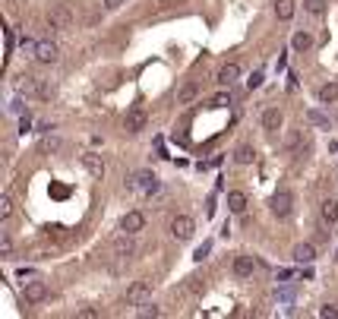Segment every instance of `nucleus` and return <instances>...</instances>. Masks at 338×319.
<instances>
[{
	"mask_svg": "<svg viewBox=\"0 0 338 319\" xmlns=\"http://www.w3.org/2000/svg\"><path fill=\"white\" fill-rule=\"evenodd\" d=\"M228 104H231V95H228V92H218V95H212L209 108H228Z\"/></svg>",
	"mask_w": 338,
	"mask_h": 319,
	"instance_id": "nucleus-25",
	"label": "nucleus"
},
{
	"mask_svg": "<svg viewBox=\"0 0 338 319\" xmlns=\"http://www.w3.org/2000/svg\"><path fill=\"white\" fill-rule=\"evenodd\" d=\"M149 300H152V281H133L126 288V303L130 306H143Z\"/></svg>",
	"mask_w": 338,
	"mask_h": 319,
	"instance_id": "nucleus-2",
	"label": "nucleus"
},
{
	"mask_svg": "<svg viewBox=\"0 0 338 319\" xmlns=\"http://www.w3.org/2000/svg\"><path fill=\"white\" fill-rule=\"evenodd\" d=\"M158 177L152 174V171H136L133 177H126V190H130V193H136V196H155L158 193Z\"/></svg>",
	"mask_w": 338,
	"mask_h": 319,
	"instance_id": "nucleus-1",
	"label": "nucleus"
},
{
	"mask_svg": "<svg viewBox=\"0 0 338 319\" xmlns=\"http://www.w3.org/2000/svg\"><path fill=\"white\" fill-rule=\"evenodd\" d=\"M209 250H212V243H209V240H206L202 246H196V253H193V259H196V263H202V259L209 256Z\"/></svg>",
	"mask_w": 338,
	"mask_h": 319,
	"instance_id": "nucleus-29",
	"label": "nucleus"
},
{
	"mask_svg": "<svg viewBox=\"0 0 338 319\" xmlns=\"http://www.w3.org/2000/svg\"><path fill=\"white\" fill-rule=\"evenodd\" d=\"M253 158H256V149H253V146H240V149L234 152V161H237V164H250Z\"/></svg>",
	"mask_w": 338,
	"mask_h": 319,
	"instance_id": "nucleus-22",
	"label": "nucleus"
},
{
	"mask_svg": "<svg viewBox=\"0 0 338 319\" xmlns=\"http://www.w3.org/2000/svg\"><path fill=\"white\" fill-rule=\"evenodd\" d=\"M161 4H165V7H171V4H177V0H161Z\"/></svg>",
	"mask_w": 338,
	"mask_h": 319,
	"instance_id": "nucleus-40",
	"label": "nucleus"
},
{
	"mask_svg": "<svg viewBox=\"0 0 338 319\" xmlns=\"http://www.w3.org/2000/svg\"><path fill=\"white\" fill-rule=\"evenodd\" d=\"M253 272H256V259L253 256H237L234 259V275L237 278H250Z\"/></svg>",
	"mask_w": 338,
	"mask_h": 319,
	"instance_id": "nucleus-12",
	"label": "nucleus"
},
{
	"mask_svg": "<svg viewBox=\"0 0 338 319\" xmlns=\"http://www.w3.org/2000/svg\"><path fill=\"white\" fill-rule=\"evenodd\" d=\"M307 120H310L313 126H319V130H329V117H325L322 111H316V108L307 111Z\"/></svg>",
	"mask_w": 338,
	"mask_h": 319,
	"instance_id": "nucleus-23",
	"label": "nucleus"
},
{
	"mask_svg": "<svg viewBox=\"0 0 338 319\" xmlns=\"http://www.w3.org/2000/svg\"><path fill=\"white\" fill-rule=\"evenodd\" d=\"M10 111H13V114H22V98H16L13 104H10Z\"/></svg>",
	"mask_w": 338,
	"mask_h": 319,
	"instance_id": "nucleus-37",
	"label": "nucleus"
},
{
	"mask_svg": "<svg viewBox=\"0 0 338 319\" xmlns=\"http://www.w3.org/2000/svg\"><path fill=\"white\" fill-rule=\"evenodd\" d=\"M291 149H300V133H291Z\"/></svg>",
	"mask_w": 338,
	"mask_h": 319,
	"instance_id": "nucleus-38",
	"label": "nucleus"
},
{
	"mask_svg": "<svg viewBox=\"0 0 338 319\" xmlns=\"http://www.w3.org/2000/svg\"><path fill=\"white\" fill-rule=\"evenodd\" d=\"M146 111L143 108H130L126 111V117H123V126H126V133H143L146 130Z\"/></svg>",
	"mask_w": 338,
	"mask_h": 319,
	"instance_id": "nucleus-7",
	"label": "nucleus"
},
{
	"mask_svg": "<svg viewBox=\"0 0 338 319\" xmlns=\"http://www.w3.org/2000/svg\"><path fill=\"white\" fill-rule=\"evenodd\" d=\"M146 228V215L143 212H126V215L120 218V231L123 234H139Z\"/></svg>",
	"mask_w": 338,
	"mask_h": 319,
	"instance_id": "nucleus-9",
	"label": "nucleus"
},
{
	"mask_svg": "<svg viewBox=\"0 0 338 319\" xmlns=\"http://www.w3.org/2000/svg\"><path fill=\"white\" fill-rule=\"evenodd\" d=\"M48 26L57 29V32H66L70 26H73V13H70V7H63V4L51 7L48 10Z\"/></svg>",
	"mask_w": 338,
	"mask_h": 319,
	"instance_id": "nucleus-3",
	"label": "nucleus"
},
{
	"mask_svg": "<svg viewBox=\"0 0 338 319\" xmlns=\"http://www.w3.org/2000/svg\"><path fill=\"white\" fill-rule=\"evenodd\" d=\"M291 48H294L297 54H304L313 48V35L310 32H294V38H291Z\"/></svg>",
	"mask_w": 338,
	"mask_h": 319,
	"instance_id": "nucleus-19",
	"label": "nucleus"
},
{
	"mask_svg": "<svg viewBox=\"0 0 338 319\" xmlns=\"http://www.w3.org/2000/svg\"><path fill=\"white\" fill-rule=\"evenodd\" d=\"M282 120H285V117H282L278 108H265L262 111V130H265V133H275V130L282 126Z\"/></svg>",
	"mask_w": 338,
	"mask_h": 319,
	"instance_id": "nucleus-11",
	"label": "nucleus"
},
{
	"mask_svg": "<svg viewBox=\"0 0 338 319\" xmlns=\"http://www.w3.org/2000/svg\"><path fill=\"white\" fill-rule=\"evenodd\" d=\"M83 168L95 177V180H101L104 177V161H101V155H95V152H89V155H83Z\"/></svg>",
	"mask_w": 338,
	"mask_h": 319,
	"instance_id": "nucleus-10",
	"label": "nucleus"
},
{
	"mask_svg": "<svg viewBox=\"0 0 338 319\" xmlns=\"http://www.w3.org/2000/svg\"><path fill=\"white\" fill-rule=\"evenodd\" d=\"M240 79V63H225L218 70V82L221 86H231V82H237Z\"/></svg>",
	"mask_w": 338,
	"mask_h": 319,
	"instance_id": "nucleus-16",
	"label": "nucleus"
},
{
	"mask_svg": "<svg viewBox=\"0 0 338 319\" xmlns=\"http://www.w3.org/2000/svg\"><path fill=\"white\" fill-rule=\"evenodd\" d=\"M325 7H329V0H304V10H307V13H313V16H322Z\"/></svg>",
	"mask_w": 338,
	"mask_h": 319,
	"instance_id": "nucleus-24",
	"label": "nucleus"
},
{
	"mask_svg": "<svg viewBox=\"0 0 338 319\" xmlns=\"http://www.w3.org/2000/svg\"><path fill=\"white\" fill-rule=\"evenodd\" d=\"M247 86H250V89H259V86H262V73H253V76L247 79Z\"/></svg>",
	"mask_w": 338,
	"mask_h": 319,
	"instance_id": "nucleus-34",
	"label": "nucleus"
},
{
	"mask_svg": "<svg viewBox=\"0 0 338 319\" xmlns=\"http://www.w3.org/2000/svg\"><path fill=\"white\" fill-rule=\"evenodd\" d=\"M275 297H278V300H285V303H291V300H294V291H291V288H285V291H275Z\"/></svg>",
	"mask_w": 338,
	"mask_h": 319,
	"instance_id": "nucleus-32",
	"label": "nucleus"
},
{
	"mask_svg": "<svg viewBox=\"0 0 338 319\" xmlns=\"http://www.w3.org/2000/svg\"><path fill=\"white\" fill-rule=\"evenodd\" d=\"M319 316H325V319H335V316H338V306H332V303H329V306H322V310H319Z\"/></svg>",
	"mask_w": 338,
	"mask_h": 319,
	"instance_id": "nucleus-33",
	"label": "nucleus"
},
{
	"mask_svg": "<svg viewBox=\"0 0 338 319\" xmlns=\"http://www.w3.org/2000/svg\"><path fill=\"white\" fill-rule=\"evenodd\" d=\"M35 60L38 63H57L60 60V51H57L54 41H38L35 44Z\"/></svg>",
	"mask_w": 338,
	"mask_h": 319,
	"instance_id": "nucleus-6",
	"label": "nucleus"
},
{
	"mask_svg": "<svg viewBox=\"0 0 338 319\" xmlns=\"http://www.w3.org/2000/svg\"><path fill=\"white\" fill-rule=\"evenodd\" d=\"M51 95H54V86L48 79H38V95H35V98H51Z\"/></svg>",
	"mask_w": 338,
	"mask_h": 319,
	"instance_id": "nucleus-26",
	"label": "nucleus"
},
{
	"mask_svg": "<svg viewBox=\"0 0 338 319\" xmlns=\"http://www.w3.org/2000/svg\"><path fill=\"white\" fill-rule=\"evenodd\" d=\"M269 209H272V215H275V218H288V215H291V209H294V196H291L288 190H278V193L269 199Z\"/></svg>",
	"mask_w": 338,
	"mask_h": 319,
	"instance_id": "nucleus-4",
	"label": "nucleus"
},
{
	"mask_svg": "<svg viewBox=\"0 0 338 319\" xmlns=\"http://www.w3.org/2000/svg\"><path fill=\"white\" fill-rule=\"evenodd\" d=\"M13 253V240H10V234H0V256H10Z\"/></svg>",
	"mask_w": 338,
	"mask_h": 319,
	"instance_id": "nucleus-28",
	"label": "nucleus"
},
{
	"mask_svg": "<svg viewBox=\"0 0 338 319\" xmlns=\"http://www.w3.org/2000/svg\"><path fill=\"white\" fill-rule=\"evenodd\" d=\"M22 294H26V300L29 303H41L44 297H48V285H44V281H26V285H22Z\"/></svg>",
	"mask_w": 338,
	"mask_h": 319,
	"instance_id": "nucleus-8",
	"label": "nucleus"
},
{
	"mask_svg": "<svg viewBox=\"0 0 338 319\" xmlns=\"http://www.w3.org/2000/svg\"><path fill=\"white\" fill-rule=\"evenodd\" d=\"M196 95H199V86H196V82H186V86H180V92H177V104H190Z\"/></svg>",
	"mask_w": 338,
	"mask_h": 319,
	"instance_id": "nucleus-21",
	"label": "nucleus"
},
{
	"mask_svg": "<svg viewBox=\"0 0 338 319\" xmlns=\"http://www.w3.org/2000/svg\"><path fill=\"white\" fill-rule=\"evenodd\" d=\"M316 98H319V104H332V101H338V82H325V86H319Z\"/></svg>",
	"mask_w": 338,
	"mask_h": 319,
	"instance_id": "nucleus-18",
	"label": "nucleus"
},
{
	"mask_svg": "<svg viewBox=\"0 0 338 319\" xmlns=\"http://www.w3.org/2000/svg\"><path fill=\"white\" fill-rule=\"evenodd\" d=\"M123 4V0H104V7H108V10H117Z\"/></svg>",
	"mask_w": 338,
	"mask_h": 319,
	"instance_id": "nucleus-39",
	"label": "nucleus"
},
{
	"mask_svg": "<svg viewBox=\"0 0 338 319\" xmlns=\"http://www.w3.org/2000/svg\"><path fill=\"white\" fill-rule=\"evenodd\" d=\"M79 316H83V319H95V316H98V310H92V306H86V310H79Z\"/></svg>",
	"mask_w": 338,
	"mask_h": 319,
	"instance_id": "nucleus-35",
	"label": "nucleus"
},
{
	"mask_svg": "<svg viewBox=\"0 0 338 319\" xmlns=\"http://www.w3.org/2000/svg\"><path fill=\"white\" fill-rule=\"evenodd\" d=\"M57 146H60V139H54V136L44 139V149H57Z\"/></svg>",
	"mask_w": 338,
	"mask_h": 319,
	"instance_id": "nucleus-36",
	"label": "nucleus"
},
{
	"mask_svg": "<svg viewBox=\"0 0 338 319\" xmlns=\"http://www.w3.org/2000/svg\"><path fill=\"white\" fill-rule=\"evenodd\" d=\"M294 10H297V0H278L275 4V16L282 22H288L291 16H294Z\"/></svg>",
	"mask_w": 338,
	"mask_h": 319,
	"instance_id": "nucleus-20",
	"label": "nucleus"
},
{
	"mask_svg": "<svg viewBox=\"0 0 338 319\" xmlns=\"http://www.w3.org/2000/svg\"><path fill=\"white\" fill-rule=\"evenodd\" d=\"M319 215L325 224H335L338 221V199H322L319 203Z\"/></svg>",
	"mask_w": 338,
	"mask_h": 319,
	"instance_id": "nucleus-14",
	"label": "nucleus"
},
{
	"mask_svg": "<svg viewBox=\"0 0 338 319\" xmlns=\"http://www.w3.org/2000/svg\"><path fill=\"white\" fill-rule=\"evenodd\" d=\"M139 316H158V306H152V303H143V306H139Z\"/></svg>",
	"mask_w": 338,
	"mask_h": 319,
	"instance_id": "nucleus-31",
	"label": "nucleus"
},
{
	"mask_svg": "<svg viewBox=\"0 0 338 319\" xmlns=\"http://www.w3.org/2000/svg\"><path fill=\"white\" fill-rule=\"evenodd\" d=\"M10 215H13V199H10V196H4V199H0V218H10Z\"/></svg>",
	"mask_w": 338,
	"mask_h": 319,
	"instance_id": "nucleus-27",
	"label": "nucleus"
},
{
	"mask_svg": "<svg viewBox=\"0 0 338 319\" xmlns=\"http://www.w3.org/2000/svg\"><path fill=\"white\" fill-rule=\"evenodd\" d=\"M130 237H133V234H123V237H117L111 250L117 253V256H123V259H126V256H133V253H136V243H133Z\"/></svg>",
	"mask_w": 338,
	"mask_h": 319,
	"instance_id": "nucleus-17",
	"label": "nucleus"
},
{
	"mask_svg": "<svg viewBox=\"0 0 338 319\" xmlns=\"http://www.w3.org/2000/svg\"><path fill=\"white\" fill-rule=\"evenodd\" d=\"M32 130V117L29 114H19V133H29Z\"/></svg>",
	"mask_w": 338,
	"mask_h": 319,
	"instance_id": "nucleus-30",
	"label": "nucleus"
},
{
	"mask_svg": "<svg viewBox=\"0 0 338 319\" xmlns=\"http://www.w3.org/2000/svg\"><path fill=\"white\" fill-rule=\"evenodd\" d=\"M228 212H234V215H243V212H247V193L231 190V193H228Z\"/></svg>",
	"mask_w": 338,
	"mask_h": 319,
	"instance_id": "nucleus-13",
	"label": "nucleus"
},
{
	"mask_svg": "<svg viewBox=\"0 0 338 319\" xmlns=\"http://www.w3.org/2000/svg\"><path fill=\"white\" fill-rule=\"evenodd\" d=\"M313 259H316V246H313V243H297L294 246V263H300V266H310L313 263Z\"/></svg>",
	"mask_w": 338,
	"mask_h": 319,
	"instance_id": "nucleus-15",
	"label": "nucleus"
},
{
	"mask_svg": "<svg viewBox=\"0 0 338 319\" xmlns=\"http://www.w3.org/2000/svg\"><path fill=\"white\" fill-rule=\"evenodd\" d=\"M193 231H196V221H193L190 215H174V218H171V234H174L177 240H190Z\"/></svg>",
	"mask_w": 338,
	"mask_h": 319,
	"instance_id": "nucleus-5",
	"label": "nucleus"
}]
</instances>
